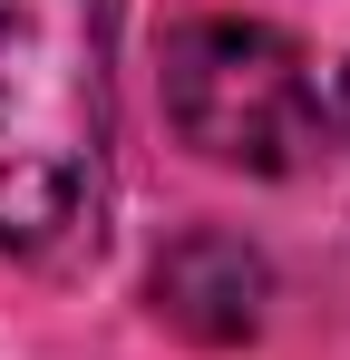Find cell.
I'll return each instance as SVG.
<instances>
[{"mask_svg": "<svg viewBox=\"0 0 350 360\" xmlns=\"http://www.w3.org/2000/svg\"><path fill=\"white\" fill-rule=\"evenodd\" d=\"M127 0H0V253L98 234Z\"/></svg>", "mask_w": 350, "mask_h": 360, "instance_id": "6da1fadb", "label": "cell"}, {"mask_svg": "<svg viewBox=\"0 0 350 360\" xmlns=\"http://www.w3.org/2000/svg\"><path fill=\"white\" fill-rule=\"evenodd\" d=\"M166 117L205 166L302 176L321 156L311 59L263 20H185L166 39Z\"/></svg>", "mask_w": 350, "mask_h": 360, "instance_id": "7a4b0ae2", "label": "cell"}, {"mask_svg": "<svg viewBox=\"0 0 350 360\" xmlns=\"http://www.w3.org/2000/svg\"><path fill=\"white\" fill-rule=\"evenodd\" d=\"M263 302H273V273L243 234H185L156 253V321H175L185 341H253Z\"/></svg>", "mask_w": 350, "mask_h": 360, "instance_id": "3957f363", "label": "cell"}, {"mask_svg": "<svg viewBox=\"0 0 350 360\" xmlns=\"http://www.w3.org/2000/svg\"><path fill=\"white\" fill-rule=\"evenodd\" d=\"M341 127H350V78H341Z\"/></svg>", "mask_w": 350, "mask_h": 360, "instance_id": "277c9868", "label": "cell"}]
</instances>
